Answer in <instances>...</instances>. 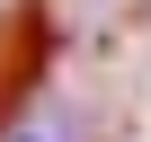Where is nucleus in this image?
Listing matches in <instances>:
<instances>
[{"mask_svg":"<svg viewBox=\"0 0 151 142\" xmlns=\"http://www.w3.org/2000/svg\"><path fill=\"white\" fill-rule=\"evenodd\" d=\"M18 142H36V133H18Z\"/></svg>","mask_w":151,"mask_h":142,"instance_id":"obj_1","label":"nucleus"}]
</instances>
